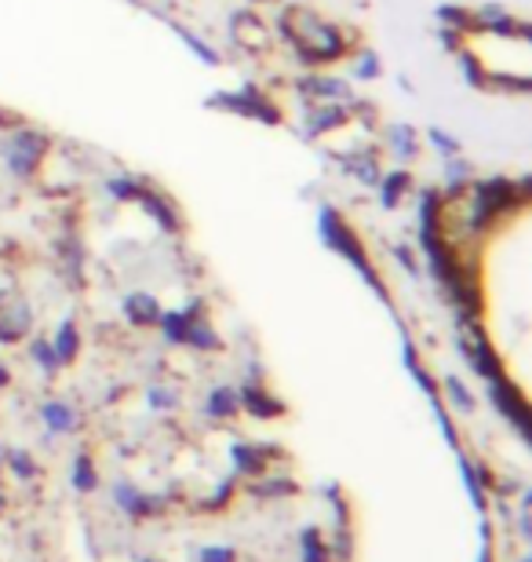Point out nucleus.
Returning a JSON list of instances; mask_svg holds the SVG:
<instances>
[{"instance_id":"27","label":"nucleus","mask_w":532,"mask_h":562,"mask_svg":"<svg viewBox=\"0 0 532 562\" xmlns=\"http://www.w3.org/2000/svg\"><path fill=\"white\" fill-rule=\"evenodd\" d=\"M150 406H154V409H176V406H179V398L172 395V391L154 387V391H150Z\"/></svg>"},{"instance_id":"23","label":"nucleus","mask_w":532,"mask_h":562,"mask_svg":"<svg viewBox=\"0 0 532 562\" xmlns=\"http://www.w3.org/2000/svg\"><path fill=\"white\" fill-rule=\"evenodd\" d=\"M390 256H394V263H398L409 278H420V256H416L412 245L394 241V245H390Z\"/></svg>"},{"instance_id":"4","label":"nucleus","mask_w":532,"mask_h":562,"mask_svg":"<svg viewBox=\"0 0 532 562\" xmlns=\"http://www.w3.org/2000/svg\"><path fill=\"white\" fill-rule=\"evenodd\" d=\"M205 106L223 110V114H234V117H248V121H256V125H267V128H281V125H285V110H281V103L267 92V88H259L252 81L208 95Z\"/></svg>"},{"instance_id":"10","label":"nucleus","mask_w":532,"mask_h":562,"mask_svg":"<svg viewBox=\"0 0 532 562\" xmlns=\"http://www.w3.org/2000/svg\"><path fill=\"white\" fill-rule=\"evenodd\" d=\"M33 329V307L26 300L19 296V292H11V296L0 300V340L4 344H15L22 336H30Z\"/></svg>"},{"instance_id":"22","label":"nucleus","mask_w":532,"mask_h":562,"mask_svg":"<svg viewBox=\"0 0 532 562\" xmlns=\"http://www.w3.org/2000/svg\"><path fill=\"white\" fill-rule=\"evenodd\" d=\"M427 143L434 146V150L441 154V157H452V154H463V146H460V139L452 136V132H445V128H438V125H430L427 132Z\"/></svg>"},{"instance_id":"15","label":"nucleus","mask_w":532,"mask_h":562,"mask_svg":"<svg viewBox=\"0 0 532 562\" xmlns=\"http://www.w3.org/2000/svg\"><path fill=\"white\" fill-rule=\"evenodd\" d=\"M146 183H150L146 176H135V172H128V168H124V172L110 176L103 187H106L110 201H117V205H135V198L143 194V187H146Z\"/></svg>"},{"instance_id":"12","label":"nucleus","mask_w":532,"mask_h":562,"mask_svg":"<svg viewBox=\"0 0 532 562\" xmlns=\"http://www.w3.org/2000/svg\"><path fill=\"white\" fill-rule=\"evenodd\" d=\"M339 168H343V176H350V179H354V183L376 190L380 176H383L380 146H365V150H358V154L339 157Z\"/></svg>"},{"instance_id":"5","label":"nucleus","mask_w":532,"mask_h":562,"mask_svg":"<svg viewBox=\"0 0 532 562\" xmlns=\"http://www.w3.org/2000/svg\"><path fill=\"white\" fill-rule=\"evenodd\" d=\"M292 92H296L303 103H358V92H354V81L350 77H339V74H328V70H307L292 81Z\"/></svg>"},{"instance_id":"25","label":"nucleus","mask_w":532,"mask_h":562,"mask_svg":"<svg viewBox=\"0 0 532 562\" xmlns=\"http://www.w3.org/2000/svg\"><path fill=\"white\" fill-rule=\"evenodd\" d=\"M445 391H449L452 406H456L460 413H471V409H474V395H471V387L463 384L460 376H445Z\"/></svg>"},{"instance_id":"21","label":"nucleus","mask_w":532,"mask_h":562,"mask_svg":"<svg viewBox=\"0 0 532 562\" xmlns=\"http://www.w3.org/2000/svg\"><path fill=\"white\" fill-rule=\"evenodd\" d=\"M208 417L215 420H230L237 409H241V402H237V391L234 387H215L208 395Z\"/></svg>"},{"instance_id":"19","label":"nucleus","mask_w":532,"mask_h":562,"mask_svg":"<svg viewBox=\"0 0 532 562\" xmlns=\"http://www.w3.org/2000/svg\"><path fill=\"white\" fill-rule=\"evenodd\" d=\"M347 59H350V70H354V81H361V85L380 81V77H383V59L372 48H361V44H358Z\"/></svg>"},{"instance_id":"14","label":"nucleus","mask_w":532,"mask_h":562,"mask_svg":"<svg viewBox=\"0 0 532 562\" xmlns=\"http://www.w3.org/2000/svg\"><path fill=\"white\" fill-rule=\"evenodd\" d=\"M441 161H445V165H441V187L438 190H441V198L452 201V198H460L463 190L471 187V179L478 176V172H474V165L463 154L441 157Z\"/></svg>"},{"instance_id":"18","label":"nucleus","mask_w":532,"mask_h":562,"mask_svg":"<svg viewBox=\"0 0 532 562\" xmlns=\"http://www.w3.org/2000/svg\"><path fill=\"white\" fill-rule=\"evenodd\" d=\"M55 358H59V366H70L77 355H81V329H77V322L73 318H66L59 325V333H55Z\"/></svg>"},{"instance_id":"11","label":"nucleus","mask_w":532,"mask_h":562,"mask_svg":"<svg viewBox=\"0 0 532 562\" xmlns=\"http://www.w3.org/2000/svg\"><path fill=\"white\" fill-rule=\"evenodd\" d=\"M412 190H416V176L405 165L383 168V176H380V183H376V194H380V205L387 209V212L401 209L405 198H412Z\"/></svg>"},{"instance_id":"26","label":"nucleus","mask_w":532,"mask_h":562,"mask_svg":"<svg viewBox=\"0 0 532 562\" xmlns=\"http://www.w3.org/2000/svg\"><path fill=\"white\" fill-rule=\"evenodd\" d=\"M73 482H77V490H81V493H88L99 482L95 468H92V457H77L73 460Z\"/></svg>"},{"instance_id":"24","label":"nucleus","mask_w":532,"mask_h":562,"mask_svg":"<svg viewBox=\"0 0 532 562\" xmlns=\"http://www.w3.org/2000/svg\"><path fill=\"white\" fill-rule=\"evenodd\" d=\"M30 355H33V362H37L44 373H55V369H63L59 366V358H55V347L52 340H44V336H37V340L30 344Z\"/></svg>"},{"instance_id":"28","label":"nucleus","mask_w":532,"mask_h":562,"mask_svg":"<svg viewBox=\"0 0 532 562\" xmlns=\"http://www.w3.org/2000/svg\"><path fill=\"white\" fill-rule=\"evenodd\" d=\"M11 292H15V271H11L4 260H0V300L11 296Z\"/></svg>"},{"instance_id":"7","label":"nucleus","mask_w":532,"mask_h":562,"mask_svg":"<svg viewBox=\"0 0 532 562\" xmlns=\"http://www.w3.org/2000/svg\"><path fill=\"white\" fill-rule=\"evenodd\" d=\"M135 209H143V216L157 223V231L161 234H183L186 227V220H183V209L176 205V198H168L161 187H154V183H146L143 187V194L135 198Z\"/></svg>"},{"instance_id":"6","label":"nucleus","mask_w":532,"mask_h":562,"mask_svg":"<svg viewBox=\"0 0 532 562\" xmlns=\"http://www.w3.org/2000/svg\"><path fill=\"white\" fill-rule=\"evenodd\" d=\"M230 37L237 48L252 52V55H263L270 44H274V26H270L267 15H259L256 8H241L230 15Z\"/></svg>"},{"instance_id":"29","label":"nucleus","mask_w":532,"mask_h":562,"mask_svg":"<svg viewBox=\"0 0 532 562\" xmlns=\"http://www.w3.org/2000/svg\"><path fill=\"white\" fill-rule=\"evenodd\" d=\"M205 562H234V552H205Z\"/></svg>"},{"instance_id":"13","label":"nucleus","mask_w":532,"mask_h":562,"mask_svg":"<svg viewBox=\"0 0 532 562\" xmlns=\"http://www.w3.org/2000/svg\"><path fill=\"white\" fill-rule=\"evenodd\" d=\"M121 311H124V318H128V325H135V329H157L165 307H161V300H157L154 292L135 289V292H128V296L121 300Z\"/></svg>"},{"instance_id":"16","label":"nucleus","mask_w":532,"mask_h":562,"mask_svg":"<svg viewBox=\"0 0 532 562\" xmlns=\"http://www.w3.org/2000/svg\"><path fill=\"white\" fill-rule=\"evenodd\" d=\"M165 22H168V30H172V33H176V37H179V41H183V44H186V48H190V52H194V55H197V59H201V63H205V66H219V63H223V55H219V52H215V48H212V44H208L205 37H201V33H194V30H190V26H183V22H179V19H165Z\"/></svg>"},{"instance_id":"17","label":"nucleus","mask_w":532,"mask_h":562,"mask_svg":"<svg viewBox=\"0 0 532 562\" xmlns=\"http://www.w3.org/2000/svg\"><path fill=\"white\" fill-rule=\"evenodd\" d=\"M237 402H241V409H248L252 417H263V420L278 417V413H281V402L274 395H267V391L256 387V384H245L241 391H237Z\"/></svg>"},{"instance_id":"1","label":"nucleus","mask_w":532,"mask_h":562,"mask_svg":"<svg viewBox=\"0 0 532 562\" xmlns=\"http://www.w3.org/2000/svg\"><path fill=\"white\" fill-rule=\"evenodd\" d=\"M270 26H274V37L281 44H288L292 55H296L307 70H328L332 63H343L347 55L358 48L354 33L343 30L332 19L318 15L310 4L278 8Z\"/></svg>"},{"instance_id":"9","label":"nucleus","mask_w":532,"mask_h":562,"mask_svg":"<svg viewBox=\"0 0 532 562\" xmlns=\"http://www.w3.org/2000/svg\"><path fill=\"white\" fill-rule=\"evenodd\" d=\"M420 128L409 125V121H390L383 125V150H387L398 165H412L420 157Z\"/></svg>"},{"instance_id":"20","label":"nucleus","mask_w":532,"mask_h":562,"mask_svg":"<svg viewBox=\"0 0 532 562\" xmlns=\"http://www.w3.org/2000/svg\"><path fill=\"white\" fill-rule=\"evenodd\" d=\"M41 420L48 424L52 435H70L77 427V413L70 402H44L41 406Z\"/></svg>"},{"instance_id":"8","label":"nucleus","mask_w":532,"mask_h":562,"mask_svg":"<svg viewBox=\"0 0 532 562\" xmlns=\"http://www.w3.org/2000/svg\"><path fill=\"white\" fill-rule=\"evenodd\" d=\"M354 121V103L343 106V103H303V125L299 132L314 139H328L332 132L347 128Z\"/></svg>"},{"instance_id":"3","label":"nucleus","mask_w":532,"mask_h":562,"mask_svg":"<svg viewBox=\"0 0 532 562\" xmlns=\"http://www.w3.org/2000/svg\"><path fill=\"white\" fill-rule=\"evenodd\" d=\"M52 150V139L48 132L33 128V125H11L0 139V161H4L8 176L19 179V183H33L44 165V157Z\"/></svg>"},{"instance_id":"2","label":"nucleus","mask_w":532,"mask_h":562,"mask_svg":"<svg viewBox=\"0 0 532 562\" xmlns=\"http://www.w3.org/2000/svg\"><path fill=\"white\" fill-rule=\"evenodd\" d=\"M318 238H321L325 249H332L336 256H343V260L369 281V289L376 292L383 303H390V292H387V285H383L380 271L372 267L369 252H365V241H361V234L354 231V223H350L336 205H321L318 209Z\"/></svg>"}]
</instances>
